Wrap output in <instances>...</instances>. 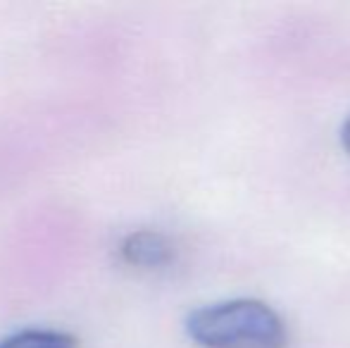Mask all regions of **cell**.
<instances>
[{"mask_svg":"<svg viewBox=\"0 0 350 348\" xmlns=\"http://www.w3.org/2000/svg\"><path fill=\"white\" fill-rule=\"evenodd\" d=\"M186 332L203 348H286L288 344L284 320L255 298L198 308L186 320Z\"/></svg>","mask_w":350,"mask_h":348,"instance_id":"obj_1","label":"cell"},{"mask_svg":"<svg viewBox=\"0 0 350 348\" xmlns=\"http://www.w3.org/2000/svg\"><path fill=\"white\" fill-rule=\"evenodd\" d=\"M174 256L170 239L157 232H134L122 243V258L134 267H162Z\"/></svg>","mask_w":350,"mask_h":348,"instance_id":"obj_2","label":"cell"},{"mask_svg":"<svg viewBox=\"0 0 350 348\" xmlns=\"http://www.w3.org/2000/svg\"><path fill=\"white\" fill-rule=\"evenodd\" d=\"M0 348H77V339L57 330H22L0 339Z\"/></svg>","mask_w":350,"mask_h":348,"instance_id":"obj_3","label":"cell"},{"mask_svg":"<svg viewBox=\"0 0 350 348\" xmlns=\"http://www.w3.org/2000/svg\"><path fill=\"white\" fill-rule=\"evenodd\" d=\"M341 144H343V148H346V153L350 155V117L346 120V124H343V129H341Z\"/></svg>","mask_w":350,"mask_h":348,"instance_id":"obj_4","label":"cell"}]
</instances>
